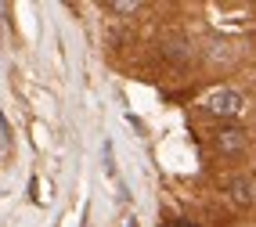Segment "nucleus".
I'll return each mask as SVG.
<instances>
[{"instance_id": "obj_1", "label": "nucleus", "mask_w": 256, "mask_h": 227, "mask_svg": "<svg viewBox=\"0 0 256 227\" xmlns=\"http://www.w3.org/2000/svg\"><path fill=\"white\" fill-rule=\"evenodd\" d=\"M202 112H206V116H216V119H238V116L246 112V98L238 94V90H231V86H224V90L206 94Z\"/></svg>"}, {"instance_id": "obj_2", "label": "nucleus", "mask_w": 256, "mask_h": 227, "mask_svg": "<svg viewBox=\"0 0 256 227\" xmlns=\"http://www.w3.org/2000/svg\"><path fill=\"white\" fill-rule=\"evenodd\" d=\"M213 144H216L220 155H242L246 144H249V137H246V130H238V126H220L213 134Z\"/></svg>"}, {"instance_id": "obj_3", "label": "nucleus", "mask_w": 256, "mask_h": 227, "mask_svg": "<svg viewBox=\"0 0 256 227\" xmlns=\"http://www.w3.org/2000/svg\"><path fill=\"white\" fill-rule=\"evenodd\" d=\"M231 198L238 206H256V173H246V177L231 180Z\"/></svg>"}, {"instance_id": "obj_4", "label": "nucleus", "mask_w": 256, "mask_h": 227, "mask_svg": "<svg viewBox=\"0 0 256 227\" xmlns=\"http://www.w3.org/2000/svg\"><path fill=\"white\" fill-rule=\"evenodd\" d=\"M112 14H134V11H141V4H130V0H116V4H108Z\"/></svg>"}, {"instance_id": "obj_5", "label": "nucleus", "mask_w": 256, "mask_h": 227, "mask_svg": "<svg viewBox=\"0 0 256 227\" xmlns=\"http://www.w3.org/2000/svg\"><path fill=\"white\" fill-rule=\"evenodd\" d=\"M170 227H202V224H195V220H174Z\"/></svg>"}, {"instance_id": "obj_6", "label": "nucleus", "mask_w": 256, "mask_h": 227, "mask_svg": "<svg viewBox=\"0 0 256 227\" xmlns=\"http://www.w3.org/2000/svg\"><path fill=\"white\" fill-rule=\"evenodd\" d=\"M0 152H4V144H0Z\"/></svg>"}]
</instances>
